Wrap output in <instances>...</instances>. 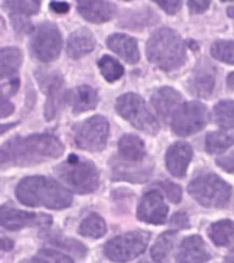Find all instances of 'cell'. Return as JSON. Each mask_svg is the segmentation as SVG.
<instances>
[{
    "instance_id": "obj_1",
    "label": "cell",
    "mask_w": 234,
    "mask_h": 263,
    "mask_svg": "<svg viewBox=\"0 0 234 263\" xmlns=\"http://www.w3.org/2000/svg\"><path fill=\"white\" fill-rule=\"evenodd\" d=\"M59 139L50 134L15 137L3 144L2 167H27L53 160L64 154Z\"/></svg>"
},
{
    "instance_id": "obj_2",
    "label": "cell",
    "mask_w": 234,
    "mask_h": 263,
    "mask_svg": "<svg viewBox=\"0 0 234 263\" xmlns=\"http://www.w3.org/2000/svg\"><path fill=\"white\" fill-rule=\"evenodd\" d=\"M15 196L25 206L53 210L66 209L73 203V195L65 186L44 176L22 179L16 185Z\"/></svg>"
},
{
    "instance_id": "obj_3",
    "label": "cell",
    "mask_w": 234,
    "mask_h": 263,
    "mask_svg": "<svg viewBox=\"0 0 234 263\" xmlns=\"http://www.w3.org/2000/svg\"><path fill=\"white\" fill-rule=\"evenodd\" d=\"M147 57L150 63L171 72L186 63V45L174 29L162 27L150 36L147 43Z\"/></svg>"
},
{
    "instance_id": "obj_4",
    "label": "cell",
    "mask_w": 234,
    "mask_h": 263,
    "mask_svg": "<svg viewBox=\"0 0 234 263\" xmlns=\"http://www.w3.org/2000/svg\"><path fill=\"white\" fill-rule=\"evenodd\" d=\"M57 177L78 194L93 193L99 184V173L89 159L70 154L54 168Z\"/></svg>"
},
{
    "instance_id": "obj_5",
    "label": "cell",
    "mask_w": 234,
    "mask_h": 263,
    "mask_svg": "<svg viewBox=\"0 0 234 263\" xmlns=\"http://www.w3.org/2000/svg\"><path fill=\"white\" fill-rule=\"evenodd\" d=\"M191 197L205 208H223L231 199L232 187L215 174H202L188 185Z\"/></svg>"
},
{
    "instance_id": "obj_6",
    "label": "cell",
    "mask_w": 234,
    "mask_h": 263,
    "mask_svg": "<svg viewBox=\"0 0 234 263\" xmlns=\"http://www.w3.org/2000/svg\"><path fill=\"white\" fill-rule=\"evenodd\" d=\"M116 109L118 114L127 120L137 130L147 135L156 136L160 125L157 118L152 115L141 97L135 93H125L117 99Z\"/></svg>"
},
{
    "instance_id": "obj_7",
    "label": "cell",
    "mask_w": 234,
    "mask_h": 263,
    "mask_svg": "<svg viewBox=\"0 0 234 263\" xmlns=\"http://www.w3.org/2000/svg\"><path fill=\"white\" fill-rule=\"evenodd\" d=\"M110 126L104 116H93L74 127L75 145L88 152H100L105 149Z\"/></svg>"
},
{
    "instance_id": "obj_8",
    "label": "cell",
    "mask_w": 234,
    "mask_h": 263,
    "mask_svg": "<svg viewBox=\"0 0 234 263\" xmlns=\"http://www.w3.org/2000/svg\"><path fill=\"white\" fill-rule=\"evenodd\" d=\"M150 234L144 231H133L110 239L104 247L105 256L116 262L131 261L145 252Z\"/></svg>"
},
{
    "instance_id": "obj_9",
    "label": "cell",
    "mask_w": 234,
    "mask_h": 263,
    "mask_svg": "<svg viewBox=\"0 0 234 263\" xmlns=\"http://www.w3.org/2000/svg\"><path fill=\"white\" fill-rule=\"evenodd\" d=\"M62 35L52 23H42L35 28L30 39V51L41 62L56 60L62 49Z\"/></svg>"
},
{
    "instance_id": "obj_10",
    "label": "cell",
    "mask_w": 234,
    "mask_h": 263,
    "mask_svg": "<svg viewBox=\"0 0 234 263\" xmlns=\"http://www.w3.org/2000/svg\"><path fill=\"white\" fill-rule=\"evenodd\" d=\"M208 123L207 108L197 101L181 104L172 118V129L179 137L195 135Z\"/></svg>"
},
{
    "instance_id": "obj_11",
    "label": "cell",
    "mask_w": 234,
    "mask_h": 263,
    "mask_svg": "<svg viewBox=\"0 0 234 263\" xmlns=\"http://www.w3.org/2000/svg\"><path fill=\"white\" fill-rule=\"evenodd\" d=\"M0 222L9 231H19L26 228H48L53 219L46 214H36L5 205L0 209Z\"/></svg>"
},
{
    "instance_id": "obj_12",
    "label": "cell",
    "mask_w": 234,
    "mask_h": 263,
    "mask_svg": "<svg viewBox=\"0 0 234 263\" xmlns=\"http://www.w3.org/2000/svg\"><path fill=\"white\" fill-rule=\"evenodd\" d=\"M167 215L168 207L160 191L150 190L142 195L137 207V218L139 221L161 226L166 222Z\"/></svg>"
},
{
    "instance_id": "obj_13",
    "label": "cell",
    "mask_w": 234,
    "mask_h": 263,
    "mask_svg": "<svg viewBox=\"0 0 234 263\" xmlns=\"http://www.w3.org/2000/svg\"><path fill=\"white\" fill-rule=\"evenodd\" d=\"M216 85V69L207 60L199 63L188 82L190 92L199 98L208 99Z\"/></svg>"
},
{
    "instance_id": "obj_14",
    "label": "cell",
    "mask_w": 234,
    "mask_h": 263,
    "mask_svg": "<svg viewBox=\"0 0 234 263\" xmlns=\"http://www.w3.org/2000/svg\"><path fill=\"white\" fill-rule=\"evenodd\" d=\"M142 163H133L122 158H114L110 161L111 176L114 180L127 181L131 183H142L151 175L150 166H142Z\"/></svg>"
},
{
    "instance_id": "obj_15",
    "label": "cell",
    "mask_w": 234,
    "mask_h": 263,
    "mask_svg": "<svg viewBox=\"0 0 234 263\" xmlns=\"http://www.w3.org/2000/svg\"><path fill=\"white\" fill-rule=\"evenodd\" d=\"M77 9L87 21L95 24L110 21L117 12V7L107 0H77Z\"/></svg>"
},
{
    "instance_id": "obj_16",
    "label": "cell",
    "mask_w": 234,
    "mask_h": 263,
    "mask_svg": "<svg viewBox=\"0 0 234 263\" xmlns=\"http://www.w3.org/2000/svg\"><path fill=\"white\" fill-rule=\"evenodd\" d=\"M193 156L192 147L186 142H176L166 152L165 163L167 170L176 178L185 177Z\"/></svg>"
},
{
    "instance_id": "obj_17",
    "label": "cell",
    "mask_w": 234,
    "mask_h": 263,
    "mask_svg": "<svg viewBox=\"0 0 234 263\" xmlns=\"http://www.w3.org/2000/svg\"><path fill=\"white\" fill-rule=\"evenodd\" d=\"M181 95L175 89L172 87H162L152 95L151 103L162 119L168 120L173 118L181 105Z\"/></svg>"
},
{
    "instance_id": "obj_18",
    "label": "cell",
    "mask_w": 234,
    "mask_h": 263,
    "mask_svg": "<svg viewBox=\"0 0 234 263\" xmlns=\"http://www.w3.org/2000/svg\"><path fill=\"white\" fill-rule=\"evenodd\" d=\"M210 258L209 249L199 235H192L182 240L176 256L177 262H207Z\"/></svg>"
},
{
    "instance_id": "obj_19",
    "label": "cell",
    "mask_w": 234,
    "mask_h": 263,
    "mask_svg": "<svg viewBox=\"0 0 234 263\" xmlns=\"http://www.w3.org/2000/svg\"><path fill=\"white\" fill-rule=\"evenodd\" d=\"M107 47L129 64H136L139 61L137 40L124 34H113L107 38Z\"/></svg>"
},
{
    "instance_id": "obj_20",
    "label": "cell",
    "mask_w": 234,
    "mask_h": 263,
    "mask_svg": "<svg viewBox=\"0 0 234 263\" xmlns=\"http://www.w3.org/2000/svg\"><path fill=\"white\" fill-rule=\"evenodd\" d=\"M95 45L96 40L92 32L88 28H79L71 33L68 38L67 53L71 59L79 60L92 52Z\"/></svg>"
},
{
    "instance_id": "obj_21",
    "label": "cell",
    "mask_w": 234,
    "mask_h": 263,
    "mask_svg": "<svg viewBox=\"0 0 234 263\" xmlns=\"http://www.w3.org/2000/svg\"><path fill=\"white\" fill-rule=\"evenodd\" d=\"M47 101L45 106V117L47 120H52L59 109L63 100L64 79L58 74L50 76L46 80Z\"/></svg>"
},
{
    "instance_id": "obj_22",
    "label": "cell",
    "mask_w": 234,
    "mask_h": 263,
    "mask_svg": "<svg viewBox=\"0 0 234 263\" xmlns=\"http://www.w3.org/2000/svg\"><path fill=\"white\" fill-rule=\"evenodd\" d=\"M119 156L123 160L141 163L146 158L145 143L135 135L122 136L118 142Z\"/></svg>"
},
{
    "instance_id": "obj_23",
    "label": "cell",
    "mask_w": 234,
    "mask_h": 263,
    "mask_svg": "<svg viewBox=\"0 0 234 263\" xmlns=\"http://www.w3.org/2000/svg\"><path fill=\"white\" fill-rule=\"evenodd\" d=\"M98 101L96 90L86 85L77 87L70 95V104L73 106V113L75 115L94 109L98 104Z\"/></svg>"
},
{
    "instance_id": "obj_24",
    "label": "cell",
    "mask_w": 234,
    "mask_h": 263,
    "mask_svg": "<svg viewBox=\"0 0 234 263\" xmlns=\"http://www.w3.org/2000/svg\"><path fill=\"white\" fill-rule=\"evenodd\" d=\"M207 234L216 246H229L234 242V222L229 219L217 221L208 228Z\"/></svg>"
},
{
    "instance_id": "obj_25",
    "label": "cell",
    "mask_w": 234,
    "mask_h": 263,
    "mask_svg": "<svg viewBox=\"0 0 234 263\" xmlns=\"http://www.w3.org/2000/svg\"><path fill=\"white\" fill-rule=\"evenodd\" d=\"M23 54L15 47L2 49V79H13L17 77V72L22 65Z\"/></svg>"
},
{
    "instance_id": "obj_26",
    "label": "cell",
    "mask_w": 234,
    "mask_h": 263,
    "mask_svg": "<svg viewBox=\"0 0 234 263\" xmlns=\"http://www.w3.org/2000/svg\"><path fill=\"white\" fill-rule=\"evenodd\" d=\"M234 145V134L227 131H214L205 138V149L209 154H221Z\"/></svg>"
},
{
    "instance_id": "obj_27",
    "label": "cell",
    "mask_w": 234,
    "mask_h": 263,
    "mask_svg": "<svg viewBox=\"0 0 234 263\" xmlns=\"http://www.w3.org/2000/svg\"><path fill=\"white\" fill-rule=\"evenodd\" d=\"M78 232L83 237L98 239L106 234L107 227L104 219L99 215L91 214L81 222Z\"/></svg>"
},
{
    "instance_id": "obj_28",
    "label": "cell",
    "mask_w": 234,
    "mask_h": 263,
    "mask_svg": "<svg viewBox=\"0 0 234 263\" xmlns=\"http://www.w3.org/2000/svg\"><path fill=\"white\" fill-rule=\"evenodd\" d=\"M214 119L222 129H234V101H220L214 107Z\"/></svg>"
},
{
    "instance_id": "obj_29",
    "label": "cell",
    "mask_w": 234,
    "mask_h": 263,
    "mask_svg": "<svg viewBox=\"0 0 234 263\" xmlns=\"http://www.w3.org/2000/svg\"><path fill=\"white\" fill-rule=\"evenodd\" d=\"M176 239V232L168 231L162 233L151 248V258L156 262L163 261L172 250Z\"/></svg>"
},
{
    "instance_id": "obj_30",
    "label": "cell",
    "mask_w": 234,
    "mask_h": 263,
    "mask_svg": "<svg viewBox=\"0 0 234 263\" xmlns=\"http://www.w3.org/2000/svg\"><path fill=\"white\" fill-rule=\"evenodd\" d=\"M47 239L50 244L71 252V254H74L79 258H82L87 255V248L76 239L68 238L57 233H48Z\"/></svg>"
},
{
    "instance_id": "obj_31",
    "label": "cell",
    "mask_w": 234,
    "mask_h": 263,
    "mask_svg": "<svg viewBox=\"0 0 234 263\" xmlns=\"http://www.w3.org/2000/svg\"><path fill=\"white\" fill-rule=\"evenodd\" d=\"M98 67L103 77L108 83L119 80L124 74V68L116 59L110 55H104L98 61Z\"/></svg>"
},
{
    "instance_id": "obj_32",
    "label": "cell",
    "mask_w": 234,
    "mask_h": 263,
    "mask_svg": "<svg viewBox=\"0 0 234 263\" xmlns=\"http://www.w3.org/2000/svg\"><path fill=\"white\" fill-rule=\"evenodd\" d=\"M40 3L36 0H5L4 7L10 14H18L29 16L39 11Z\"/></svg>"
},
{
    "instance_id": "obj_33",
    "label": "cell",
    "mask_w": 234,
    "mask_h": 263,
    "mask_svg": "<svg viewBox=\"0 0 234 263\" xmlns=\"http://www.w3.org/2000/svg\"><path fill=\"white\" fill-rule=\"evenodd\" d=\"M210 54L220 62L234 65V42L217 40L210 47Z\"/></svg>"
},
{
    "instance_id": "obj_34",
    "label": "cell",
    "mask_w": 234,
    "mask_h": 263,
    "mask_svg": "<svg viewBox=\"0 0 234 263\" xmlns=\"http://www.w3.org/2000/svg\"><path fill=\"white\" fill-rule=\"evenodd\" d=\"M32 262H74L70 257L60 251L52 249H41L30 260Z\"/></svg>"
},
{
    "instance_id": "obj_35",
    "label": "cell",
    "mask_w": 234,
    "mask_h": 263,
    "mask_svg": "<svg viewBox=\"0 0 234 263\" xmlns=\"http://www.w3.org/2000/svg\"><path fill=\"white\" fill-rule=\"evenodd\" d=\"M160 186L163 189V191L166 193L169 201L173 204H179L182 198V192L181 187L171 181H162L160 183Z\"/></svg>"
},
{
    "instance_id": "obj_36",
    "label": "cell",
    "mask_w": 234,
    "mask_h": 263,
    "mask_svg": "<svg viewBox=\"0 0 234 263\" xmlns=\"http://www.w3.org/2000/svg\"><path fill=\"white\" fill-rule=\"evenodd\" d=\"M168 14H176L180 8L182 0H154Z\"/></svg>"
},
{
    "instance_id": "obj_37",
    "label": "cell",
    "mask_w": 234,
    "mask_h": 263,
    "mask_svg": "<svg viewBox=\"0 0 234 263\" xmlns=\"http://www.w3.org/2000/svg\"><path fill=\"white\" fill-rule=\"evenodd\" d=\"M10 17H11L13 28L17 33H25L30 29V24L28 22V20L23 17V15L10 14Z\"/></svg>"
},
{
    "instance_id": "obj_38",
    "label": "cell",
    "mask_w": 234,
    "mask_h": 263,
    "mask_svg": "<svg viewBox=\"0 0 234 263\" xmlns=\"http://www.w3.org/2000/svg\"><path fill=\"white\" fill-rule=\"evenodd\" d=\"M171 224L177 228V229H188L190 228V222L189 218L186 212L184 211H178L176 214L172 217L171 219Z\"/></svg>"
},
{
    "instance_id": "obj_39",
    "label": "cell",
    "mask_w": 234,
    "mask_h": 263,
    "mask_svg": "<svg viewBox=\"0 0 234 263\" xmlns=\"http://www.w3.org/2000/svg\"><path fill=\"white\" fill-rule=\"evenodd\" d=\"M190 11L192 13H203L205 12L210 5V0H188Z\"/></svg>"
},
{
    "instance_id": "obj_40",
    "label": "cell",
    "mask_w": 234,
    "mask_h": 263,
    "mask_svg": "<svg viewBox=\"0 0 234 263\" xmlns=\"http://www.w3.org/2000/svg\"><path fill=\"white\" fill-rule=\"evenodd\" d=\"M216 164L219 168L222 170L227 171V173L233 174L234 173V152L232 154L226 156V157H220L216 160Z\"/></svg>"
},
{
    "instance_id": "obj_41",
    "label": "cell",
    "mask_w": 234,
    "mask_h": 263,
    "mask_svg": "<svg viewBox=\"0 0 234 263\" xmlns=\"http://www.w3.org/2000/svg\"><path fill=\"white\" fill-rule=\"evenodd\" d=\"M14 112V105L7 98L2 97V117H8Z\"/></svg>"
},
{
    "instance_id": "obj_42",
    "label": "cell",
    "mask_w": 234,
    "mask_h": 263,
    "mask_svg": "<svg viewBox=\"0 0 234 263\" xmlns=\"http://www.w3.org/2000/svg\"><path fill=\"white\" fill-rule=\"evenodd\" d=\"M50 8L52 9V11L58 14H64L69 11V5L66 3H58V2H53L51 3Z\"/></svg>"
},
{
    "instance_id": "obj_43",
    "label": "cell",
    "mask_w": 234,
    "mask_h": 263,
    "mask_svg": "<svg viewBox=\"0 0 234 263\" xmlns=\"http://www.w3.org/2000/svg\"><path fill=\"white\" fill-rule=\"evenodd\" d=\"M14 247V241L9 239V238H4L2 239V249L4 251H11Z\"/></svg>"
},
{
    "instance_id": "obj_44",
    "label": "cell",
    "mask_w": 234,
    "mask_h": 263,
    "mask_svg": "<svg viewBox=\"0 0 234 263\" xmlns=\"http://www.w3.org/2000/svg\"><path fill=\"white\" fill-rule=\"evenodd\" d=\"M227 85H228L229 89L232 90L233 92H234V72L231 73V74L228 76V78H227Z\"/></svg>"
},
{
    "instance_id": "obj_45",
    "label": "cell",
    "mask_w": 234,
    "mask_h": 263,
    "mask_svg": "<svg viewBox=\"0 0 234 263\" xmlns=\"http://www.w3.org/2000/svg\"><path fill=\"white\" fill-rule=\"evenodd\" d=\"M225 261L226 262H234V248L226 256Z\"/></svg>"
},
{
    "instance_id": "obj_46",
    "label": "cell",
    "mask_w": 234,
    "mask_h": 263,
    "mask_svg": "<svg viewBox=\"0 0 234 263\" xmlns=\"http://www.w3.org/2000/svg\"><path fill=\"white\" fill-rule=\"evenodd\" d=\"M16 126V124H10V125H3L2 126V135H4L6 131H8V129H10V128H13V127H15Z\"/></svg>"
},
{
    "instance_id": "obj_47",
    "label": "cell",
    "mask_w": 234,
    "mask_h": 263,
    "mask_svg": "<svg viewBox=\"0 0 234 263\" xmlns=\"http://www.w3.org/2000/svg\"><path fill=\"white\" fill-rule=\"evenodd\" d=\"M228 15L234 18V7H230V8L228 9Z\"/></svg>"
},
{
    "instance_id": "obj_48",
    "label": "cell",
    "mask_w": 234,
    "mask_h": 263,
    "mask_svg": "<svg viewBox=\"0 0 234 263\" xmlns=\"http://www.w3.org/2000/svg\"><path fill=\"white\" fill-rule=\"evenodd\" d=\"M221 2H234V0H221Z\"/></svg>"
},
{
    "instance_id": "obj_49",
    "label": "cell",
    "mask_w": 234,
    "mask_h": 263,
    "mask_svg": "<svg viewBox=\"0 0 234 263\" xmlns=\"http://www.w3.org/2000/svg\"><path fill=\"white\" fill-rule=\"evenodd\" d=\"M36 2H38V3H40V0H36Z\"/></svg>"
},
{
    "instance_id": "obj_50",
    "label": "cell",
    "mask_w": 234,
    "mask_h": 263,
    "mask_svg": "<svg viewBox=\"0 0 234 263\" xmlns=\"http://www.w3.org/2000/svg\"><path fill=\"white\" fill-rule=\"evenodd\" d=\"M124 2H130V0H124Z\"/></svg>"
}]
</instances>
